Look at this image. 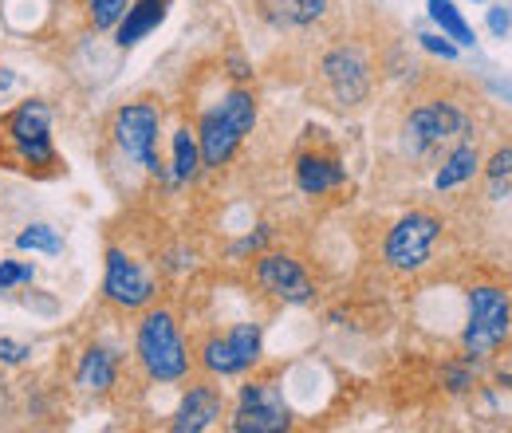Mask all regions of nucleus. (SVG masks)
I'll use <instances>...</instances> for the list:
<instances>
[{
    "label": "nucleus",
    "instance_id": "nucleus-20",
    "mask_svg": "<svg viewBox=\"0 0 512 433\" xmlns=\"http://www.w3.org/2000/svg\"><path fill=\"white\" fill-rule=\"evenodd\" d=\"M485 186H489V197H505L512 201V146H501L489 166H485Z\"/></svg>",
    "mask_w": 512,
    "mask_h": 433
},
{
    "label": "nucleus",
    "instance_id": "nucleus-27",
    "mask_svg": "<svg viewBox=\"0 0 512 433\" xmlns=\"http://www.w3.org/2000/svg\"><path fill=\"white\" fill-rule=\"evenodd\" d=\"M28 355V347H20V343H8V339H0V359H8V363H20Z\"/></svg>",
    "mask_w": 512,
    "mask_h": 433
},
{
    "label": "nucleus",
    "instance_id": "nucleus-9",
    "mask_svg": "<svg viewBox=\"0 0 512 433\" xmlns=\"http://www.w3.org/2000/svg\"><path fill=\"white\" fill-rule=\"evenodd\" d=\"M103 292H107V300L111 304H119V308H146L150 300H154V276L138 264V260H130L123 248H111L107 252V280H103Z\"/></svg>",
    "mask_w": 512,
    "mask_h": 433
},
{
    "label": "nucleus",
    "instance_id": "nucleus-17",
    "mask_svg": "<svg viewBox=\"0 0 512 433\" xmlns=\"http://www.w3.org/2000/svg\"><path fill=\"white\" fill-rule=\"evenodd\" d=\"M481 170V154H477V146L473 142H461L453 154L446 158V166L438 170V189H457L465 186V182H473V174Z\"/></svg>",
    "mask_w": 512,
    "mask_h": 433
},
{
    "label": "nucleus",
    "instance_id": "nucleus-15",
    "mask_svg": "<svg viewBox=\"0 0 512 433\" xmlns=\"http://www.w3.org/2000/svg\"><path fill=\"white\" fill-rule=\"evenodd\" d=\"M166 8H170V0H134L127 8V16L119 20V48H130L142 36H150L166 20Z\"/></svg>",
    "mask_w": 512,
    "mask_h": 433
},
{
    "label": "nucleus",
    "instance_id": "nucleus-22",
    "mask_svg": "<svg viewBox=\"0 0 512 433\" xmlns=\"http://www.w3.org/2000/svg\"><path fill=\"white\" fill-rule=\"evenodd\" d=\"M16 245L32 248V252H60V237H56V229H48V225H32V229H24L20 237H16Z\"/></svg>",
    "mask_w": 512,
    "mask_h": 433
},
{
    "label": "nucleus",
    "instance_id": "nucleus-1",
    "mask_svg": "<svg viewBox=\"0 0 512 433\" xmlns=\"http://www.w3.org/2000/svg\"><path fill=\"white\" fill-rule=\"evenodd\" d=\"M256 126V99L249 91H229L217 111H209L201 119V130H197V150H201V166H225L241 138Z\"/></svg>",
    "mask_w": 512,
    "mask_h": 433
},
{
    "label": "nucleus",
    "instance_id": "nucleus-7",
    "mask_svg": "<svg viewBox=\"0 0 512 433\" xmlns=\"http://www.w3.org/2000/svg\"><path fill=\"white\" fill-rule=\"evenodd\" d=\"M292 426V414L284 406V394L272 382H249L241 390L233 430L237 433H280Z\"/></svg>",
    "mask_w": 512,
    "mask_h": 433
},
{
    "label": "nucleus",
    "instance_id": "nucleus-5",
    "mask_svg": "<svg viewBox=\"0 0 512 433\" xmlns=\"http://www.w3.org/2000/svg\"><path fill=\"white\" fill-rule=\"evenodd\" d=\"M438 237H442V221L434 213H410V217H402L390 229V237H386L383 245L386 264L398 268V272H418L430 260Z\"/></svg>",
    "mask_w": 512,
    "mask_h": 433
},
{
    "label": "nucleus",
    "instance_id": "nucleus-28",
    "mask_svg": "<svg viewBox=\"0 0 512 433\" xmlns=\"http://www.w3.org/2000/svg\"><path fill=\"white\" fill-rule=\"evenodd\" d=\"M501 386H509L512 390V374H501Z\"/></svg>",
    "mask_w": 512,
    "mask_h": 433
},
{
    "label": "nucleus",
    "instance_id": "nucleus-26",
    "mask_svg": "<svg viewBox=\"0 0 512 433\" xmlns=\"http://www.w3.org/2000/svg\"><path fill=\"white\" fill-rule=\"evenodd\" d=\"M323 8H327V0H296V20L300 24H312V20H320Z\"/></svg>",
    "mask_w": 512,
    "mask_h": 433
},
{
    "label": "nucleus",
    "instance_id": "nucleus-6",
    "mask_svg": "<svg viewBox=\"0 0 512 433\" xmlns=\"http://www.w3.org/2000/svg\"><path fill=\"white\" fill-rule=\"evenodd\" d=\"M158 126H162V111L154 103H130L115 115V142L119 150L134 158L138 166H146L150 174H162V158L154 150L158 142Z\"/></svg>",
    "mask_w": 512,
    "mask_h": 433
},
{
    "label": "nucleus",
    "instance_id": "nucleus-24",
    "mask_svg": "<svg viewBox=\"0 0 512 433\" xmlns=\"http://www.w3.org/2000/svg\"><path fill=\"white\" fill-rule=\"evenodd\" d=\"M489 32L497 36V40H505L512 32V8L509 4H493L489 8Z\"/></svg>",
    "mask_w": 512,
    "mask_h": 433
},
{
    "label": "nucleus",
    "instance_id": "nucleus-21",
    "mask_svg": "<svg viewBox=\"0 0 512 433\" xmlns=\"http://www.w3.org/2000/svg\"><path fill=\"white\" fill-rule=\"evenodd\" d=\"M130 0H87V12H91V24L103 32V28H115L123 16H127Z\"/></svg>",
    "mask_w": 512,
    "mask_h": 433
},
{
    "label": "nucleus",
    "instance_id": "nucleus-18",
    "mask_svg": "<svg viewBox=\"0 0 512 433\" xmlns=\"http://www.w3.org/2000/svg\"><path fill=\"white\" fill-rule=\"evenodd\" d=\"M426 4H430V16H434V24L442 28V36H449L457 48H473V44H477V36H473L469 20L461 16V8H457L453 0H426Z\"/></svg>",
    "mask_w": 512,
    "mask_h": 433
},
{
    "label": "nucleus",
    "instance_id": "nucleus-12",
    "mask_svg": "<svg viewBox=\"0 0 512 433\" xmlns=\"http://www.w3.org/2000/svg\"><path fill=\"white\" fill-rule=\"evenodd\" d=\"M461 130H465V115H461L453 103H442V99L422 103V107L410 111V119H406V138H410L414 150L442 146V142H449V138L461 134Z\"/></svg>",
    "mask_w": 512,
    "mask_h": 433
},
{
    "label": "nucleus",
    "instance_id": "nucleus-25",
    "mask_svg": "<svg viewBox=\"0 0 512 433\" xmlns=\"http://www.w3.org/2000/svg\"><path fill=\"white\" fill-rule=\"evenodd\" d=\"M418 40H422L426 52H434V56H442V60H457V44H453L449 36H430V32H426V36H418Z\"/></svg>",
    "mask_w": 512,
    "mask_h": 433
},
{
    "label": "nucleus",
    "instance_id": "nucleus-16",
    "mask_svg": "<svg viewBox=\"0 0 512 433\" xmlns=\"http://www.w3.org/2000/svg\"><path fill=\"white\" fill-rule=\"evenodd\" d=\"M115 371H119L115 351L91 347V351L83 355V363H79V386H83L87 394H107V390L115 386Z\"/></svg>",
    "mask_w": 512,
    "mask_h": 433
},
{
    "label": "nucleus",
    "instance_id": "nucleus-3",
    "mask_svg": "<svg viewBox=\"0 0 512 433\" xmlns=\"http://www.w3.org/2000/svg\"><path fill=\"white\" fill-rule=\"evenodd\" d=\"M512 331V304L505 288H493V284H481L469 292V319H465V351L485 359L493 355Z\"/></svg>",
    "mask_w": 512,
    "mask_h": 433
},
{
    "label": "nucleus",
    "instance_id": "nucleus-19",
    "mask_svg": "<svg viewBox=\"0 0 512 433\" xmlns=\"http://www.w3.org/2000/svg\"><path fill=\"white\" fill-rule=\"evenodd\" d=\"M201 166V150H197V134H190L186 126L174 130V178L178 182H190Z\"/></svg>",
    "mask_w": 512,
    "mask_h": 433
},
{
    "label": "nucleus",
    "instance_id": "nucleus-4",
    "mask_svg": "<svg viewBox=\"0 0 512 433\" xmlns=\"http://www.w3.org/2000/svg\"><path fill=\"white\" fill-rule=\"evenodd\" d=\"M48 126H52V115H48L44 103H24L4 119V134H8V146H12V158H16L20 170L56 166V150H52Z\"/></svg>",
    "mask_w": 512,
    "mask_h": 433
},
{
    "label": "nucleus",
    "instance_id": "nucleus-2",
    "mask_svg": "<svg viewBox=\"0 0 512 433\" xmlns=\"http://www.w3.org/2000/svg\"><path fill=\"white\" fill-rule=\"evenodd\" d=\"M138 359L154 382H182L190 374V347L170 311H150L138 323Z\"/></svg>",
    "mask_w": 512,
    "mask_h": 433
},
{
    "label": "nucleus",
    "instance_id": "nucleus-10",
    "mask_svg": "<svg viewBox=\"0 0 512 433\" xmlns=\"http://www.w3.org/2000/svg\"><path fill=\"white\" fill-rule=\"evenodd\" d=\"M323 79L343 107H359L371 95V67L359 48H335L323 56Z\"/></svg>",
    "mask_w": 512,
    "mask_h": 433
},
{
    "label": "nucleus",
    "instance_id": "nucleus-14",
    "mask_svg": "<svg viewBox=\"0 0 512 433\" xmlns=\"http://www.w3.org/2000/svg\"><path fill=\"white\" fill-rule=\"evenodd\" d=\"M343 182H347V170L331 154H304L296 162V186L304 189L308 197H323V193L339 189Z\"/></svg>",
    "mask_w": 512,
    "mask_h": 433
},
{
    "label": "nucleus",
    "instance_id": "nucleus-23",
    "mask_svg": "<svg viewBox=\"0 0 512 433\" xmlns=\"http://www.w3.org/2000/svg\"><path fill=\"white\" fill-rule=\"evenodd\" d=\"M28 280H32V264L0 260V288H16V284H28Z\"/></svg>",
    "mask_w": 512,
    "mask_h": 433
},
{
    "label": "nucleus",
    "instance_id": "nucleus-11",
    "mask_svg": "<svg viewBox=\"0 0 512 433\" xmlns=\"http://www.w3.org/2000/svg\"><path fill=\"white\" fill-rule=\"evenodd\" d=\"M256 280H260V288L268 296H276L284 304H308L312 292H316L312 280H308V272L300 268V260L280 256V252H268V256L256 260Z\"/></svg>",
    "mask_w": 512,
    "mask_h": 433
},
{
    "label": "nucleus",
    "instance_id": "nucleus-8",
    "mask_svg": "<svg viewBox=\"0 0 512 433\" xmlns=\"http://www.w3.org/2000/svg\"><path fill=\"white\" fill-rule=\"evenodd\" d=\"M260 359V327L256 323H237L225 335L209 339L201 351V363L209 374H245Z\"/></svg>",
    "mask_w": 512,
    "mask_h": 433
},
{
    "label": "nucleus",
    "instance_id": "nucleus-13",
    "mask_svg": "<svg viewBox=\"0 0 512 433\" xmlns=\"http://www.w3.org/2000/svg\"><path fill=\"white\" fill-rule=\"evenodd\" d=\"M221 410H225V398H221V390L217 386H190L186 390V398H182V406H178V414H174V430L178 433H201L209 430L217 418H221Z\"/></svg>",
    "mask_w": 512,
    "mask_h": 433
}]
</instances>
